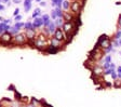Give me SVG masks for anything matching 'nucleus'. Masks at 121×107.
Wrapping results in <instances>:
<instances>
[{
  "label": "nucleus",
  "mask_w": 121,
  "mask_h": 107,
  "mask_svg": "<svg viewBox=\"0 0 121 107\" xmlns=\"http://www.w3.org/2000/svg\"><path fill=\"white\" fill-rule=\"evenodd\" d=\"M20 2H21V0H13V3H15V4H18Z\"/></svg>",
  "instance_id": "473e14b6"
},
{
  "label": "nucleus",
  "mask_w": 121,
  "mask_h": 107,
  "mask_svg": "<svg viewBox=\"0 0 121 107\" xmlns=\"http://www.w3.org/2000/svg\"><path fill=\"white\" fill-rule=\"evenodd\" d=\"M31 42V47L35 49H38L40 51H44V49L49 46V42H48V37H45L42 33L38 34L37 37H36L35 40L30 41Z\"/></svg>",
  "instance_id": "f257e3e1"
},
{
  "label": "nucleus",
  "mask_w": 121,
  "mask_h": 107,
  "mask_svg": "<svg viewBox=\"0 0 121 107\" xmlns=\"http://www.w3.org/2000/svg\"><path fill=\"white\" fill-rule=\"evenodd\" d=\"M33 0H24V10H25V12H29L30 9H31V7H33Z\"/></svg>",
  "instance_id": "ddd939ff"
},
{
  "label": "nucleus",
  "mask_w": 121,
  "mask_h": 107,
  "mask_svg": "<svg viewBox=\"0 0 121 107\" xmlns=\"http://www.w3.org/2000/svg\"><path fill=\"white\" fill-rule=\"evenodd\" d=\"M49 29V31H50V34H51V36H53V34L55 33V30H56V25H55V23H54V21H52V22H51L50 23V25L48 26V27H47Z\"/></svg>",
  "instance_id": "2eb2a0df"
},
{
  "label": "nucleus",
  "mask_w": 121,
  "mask_h": 107,
  "mask_svg": "<svg viewBox=\"0 0 121 107\" xmlns=\"http://www.w3.org/2000/svg\"><path fill=\"white\" fill-rule=\"evenodd\" d=\"M52 1V5L54 8H62L64 0H51Z\"/></svg>",
  "instance_id": "a211bd4d"
},
{
  "label": "nucleus",
  "mask_w": 121,
  "mask_h": 107,
  "mask_svg": "<svg viewBox=\"0 0 121 107\" xmlns=\"http://www.w3.org/2000/svg\"><path fill=\"white\" fill-rule=\"evenodd\" d=\"M41 18H42V21H43V27H48V26L50 25V23L52 22V20H51L49 14H43V15H41Z\"/></svg>",
  "instance_id": "f8f14e48"
},
{
  "label": "nucleus",
  "mask_w": 121,
  "mask_h": 107,
  "mask_svg": "<svg viewBox=\"0 0 121 107\" xmlns=\"http://www.w3.org/2000/svg\"><path fill=\"white\" fill-rule=\"evenodd\" d=\"M110 77H111V79H112L113 81H116V80L118 79V75H117V70H116V69H113V70L111 71Z\"/></svg>",
  "instance_id": "b1692460"
},
{
  "label": "nucleus",
  "mask_w": 121,
  "mask_h": 107,
  "mask_svg": "<svg viewBox=\"0 0 121 107\" xmlns=\"http://www.w3.org/2000/svg\"><path fill=\"white\" fill-rule=\"evenodd\" d=\"M116 70H117V75H118V79H120V80H121V65H120V66L117 67Z\"/></svg>",
  "instance_id": "bb28decb"
},
{
  "label": "nucleus",
  "mask_w": 121,
  "mask_h": 107,
  "mask_svg": "<svg viewBox=\"0 0 121 107\" xmlns=\"http://www.w3.org/2000/svg\"><path fill=\"white\" fill-rule=\"evenodd\" d=\"M54 23H55V25H56V27L57 28H62L63 27V25H64V23H65V21H64V18L57 17L55 21H54Z\"/></svg>",
  "instance_id": "dca6fc26"
},
{
  "label": "nucleus",
  "mask_w": 121,
  "mask_h": 107,
  "mask_svg": "<svg viewBox=\"0 0 121 107\" xmlns=\"http://www.w3.org/2000/svg\"><path fill=\"white\" fill-rule=\"evenodd\" d=\"M119 54H120V56H121V51H120V53H119Z\"/></svg>",
  "instance_id": "a19ab883"
},
{
  "label": "nucleus",
  "mask_w": 121,
  "mask_h": 107,
  "mask_svg": "<svg viewBox=\"0 0 121 107\" xmlns=\"http://www.w3.org/2000/svg\"><path fill=\"white\" fill-rule=\"evenodd\" d=\"M118 26L121 27V14L119 15V18H118Z\"/></svg>",
  "instance_id": "7c9ffc66"
},
{
  "label": "nucleus",
  "mask_w": 121,
  "mask_h": 107,
  "mask_svg": "<svg viewBox=\"0 0 121 107\" xmlns=\"http://www.w3.org/2000/svg\"><path fill=\"white\" fill-rule=\"evenodd\" d=\"M4 10V7H3L2 3H0V11H3Z\"/></svg>",
  "instance_id": "72a5a7b5"
},
{
  "label": "nucleus",
  "mask_w": 121,
  "mask_h": 107,
  "mask_svg": "<svg viewBox=\"0 0 121 107\" xmlns=\"http://www.w3.org/2000/svg\"><path fill=\"white\" fill-rule=\"evenodd\" d=\"M53 37L54 38H56V39H58V40H60V41H64V42H67V37H66V35H65V33L63 31V29L62 28H56V30H55V33L53 34Z\"/></svg>",
  "instance_id": "423d86ee"
},
{
  "label": "nucleus",
  "mask_w": 121,
  "mask_h": 107,
  "mask_svg": "<svg viewBox=\"0 0 121 107\" xmlns=\"http://www.w3.org/2000/svg\"><path fill=\"white\" fill-rule=\"evenodd\" d=\"M22 15H17V16H14V21H15V23H17V22H22Z\"/></svg>",
  "instance_id": "c85d7f7f"
},
{
  "label": "nucleus",
  "mask_w": 121,
  "mask_h": 107,
  "mask_svg": "<svg viewBox=\"0 0 121 107\" xmlns=\"http://www.w3.org/2000/svg\"><path fill=\"white\" fill-rule=\"evenodd\" d=\"M49 44H50V46L55 47V48H57V49H60V47H64L66 44V42L58 40V39L54 38V37L52 36V38H50V40H49Z\"/></svg>",
  "instance_id": "0eeeda50"
},
{
  "label": "nucleus",
  "mask_w": 121,
  "mask_h": 107,
  "mask_svg": "<svg viewBox=\"0 0 121 107\" xmlns=\"http://www.w3.org/2000/svg\"><path fill=\"white\" fill-rule=\"evenodd\" d=\"M58 51H60V49H57V48H55V47L49 44V46L44 49V51L43 52L47 53V54H56V53H58Z\"/></svg>",
  "instance_id": "1a4fd4ad"
},
{
  "label": "nucleus",
  "mask_w": 121,
  "mask_h": 107,
  "mask_svg": "<svg viewBox=\"0 0 121 107\" xmlns=\"http://www.w3.org/2000/svg\"><path fill=\"white\" fill-rule=\"evenodd\" d=\"M112 39H115V40H119V39H121V29H119V30L113 35Z\"/></svg>",
  "instance_id": "393cba45"
},
{
  "label": "nucleus",
  "mask_w": 121,
  "mask_h": 107,
  "mask_svg": "<svg viewBox=\"0 0 121 107\" xmlns=\"http://www.w3.org/2000/svg\"><path fill=\"white\" fill-rule=\"evenodd\" d=\"M36 2H41V1H42V0H35Z\"/></svg>",
  "instance_id": "58836bf2"
},
{
  "label": "nucleus",
  "mask_w": 121,
  "mask_h": 107,
  "mask_svg": "<svg viewBox=\"0 0 121 107\" xmlns=\"http://www.w3.org/2000/svg\"><path fill=\"white\" fill-rule=\"evenodd\" d=\"M33 25H34V28H35V29L43 27V21H42V18H41V16L40 17H37V18H34Z\"/></svg>",
  "instance_id": "9d476101"
},
{
  "label": "nucleus",
  "mask_w": 121,
  "mask_h": 107,
  "mask_svg": "<svg viewBox=\"0 0 121 107\" xmlns=\"http://www.w3.org/2000/svg\"><path fill=\"white\" fill-rule=\"evenodd\" d=\"M118 42H119V47H120V48H121V39H119V40H118Z\"/></svg>",
  "instance_id": "4c0bfd02"
},
{
  "label": "nucleus",
  "mask_w": 121,
  "mask_h": 107,
  "mask_svg": "<svg viewBox=\"0 0 121 107\" xmlns=\"http://www.w3.org/2000/svg\"><path fill=\"white\" fill-rule=\"evenodd\" d=\"M25 36H26V38H27L28 42H30V41H33L36 39V37H37V31H36V29L25 30Z\"/></svg>",
  "instance_id": "6e6552de"
},
{
  "label": "nucleus",
  "mask_w": 121,
  "mask_h": 107,
  "mask_svg": "<svg viewBox=\"0 0 121 107\" xmlns=\"http://www.w3.org/2000/svg\"><path fill=\"white\" fill-rule=\"evenodd\" d=\"M70 3L71 2H69V0H64L63 4H62V9H63V11L68 12V11L70 10Z\"/></svg>",
  "instance_id": "4468645a"
},
{
  "label": "nucleus",
  "mask_w": 121,
  "mask_h": 107,
  "mask_svg": "<svg viewBox=\"0 0 121 107\" xmlns=\"http://www.w3.org/2000/svg\"><path fill=\"white\" fill-rule=\"evenodd\" d=\"M92 73H93V75H95L96 77L102 76L104 73V69H103V67H102V65H97V66L93 67V68H92Z\"/></svg>",
  "instance_id": "9b49d317"
},
{
  "label": "nucleus",
  "mask_w": 121,
  "mask_h": 107,
  "mask_svg": "<svg viewBox=\"0 0 121 107\" xmlns=\"http://www.w3.org/2000/svg\"><path fill=\"white\" fill-rule=\"evenodd\" d=\"M0 3H2V0H0Z\"/></svg>",
  "instance_id": "ea45409f"
},
{
  "label": "nucleus",
  "mask_w": 121,
  "mask_h": 107,
  "mask_svg": "<svg viewBox=\"0 0 121 107\" xmlns=\"http://www.w3.org/2000/svg\"><path fill=\"white\" fill-rule=\"evenodd\" d=\"M10 2V0H2V3H8Z\"/></svg>",
  "instance_id": "f704fd0d"
},
{
  "label": "nucleus",
  "mask_w": 121,
  "mask_h": 107,
  "mask_svg": "<svg viewBox=\"0 0 121 107\" xmlns=\"http://www.w3.org/2000/svg\"><path fill=\"white\" fill-rule=\"evenodd\" d=\"M17 15H20V9L16 8L14 10V12H13V16H17Z\"/></svg>",
  "instance_id": "c756f323"
},
{
  "label": "nucleus",
  "mask_w": 121,
  "mask_h": 107,
  "mask_svg": "<svg viewBox=\"0 0 121 107\" xmlns=\"http://www.w3.org/2000/svg\"><path fill=\"white\" fill-rule=\"evenodd\" d=\"M0 44L2 46H9V44H13V36L11 35L9 31H5L0 36Z\"/></svg>",
  "instance_id": "39448f33"
},
{
  "label": "nucleus",
  "mask_w": 121,
  "mask_h": 107,
  "mask_svg": "<svg viewBox=\"0 0 121 107\" xmlns=\"http://www.w3.org/2000/svg\"><path fill=\"white\" fill-rule=\"evenodd\" d=\"M2 23L5 24V25H11V23H12V20H10V18H4Z\"/></svg>",
  "instance_id": "cd10ccee"
},
{
  "label": "nucleus",
  "mask_w": 121,
  "mask_h": 107,
  "mask_svg": "<svg viewBox=\"0 0 121 107\" xmlns=\"http://www.w3.org/2000/svg\"><path fill=\"white\" fill-rule=\"evenodd\" d=\"M73 1H75V0H73Z\"/></svg>",
  "instance_id": "79ce46f5"
},
{
  "label": "nucleus",
  "mask_w": 121,
  "mask_h": 107,
  "mask_svg": "<svg viewBox=\"0 0 121 107\" xmlns=\"http://www.w3.org/2000/svg\"><path fill=\"white\" fill-rule=\"evenodd\" d=\"M25 107H35V106H34L33 104H29V105H27V106H25Z\"/></svg>",
  "instance_id": "e433bc0d"
},
{
  "label": "nucleus",
  "mask_w": 121,
  "mask_h": 107,
  "mask_svg": "<svg viewBox=\"0 0 121 107\" xmlns=\"http://www.w3.org/2000/svg\"><path fill=\"white\" fill-rule=\"evenodd\" d=\"M102 62H103V64H105V63H111V62H112L111 55H110V54H105V55H104V57L102 59Z\"/></svg>",
  "instance_id": "aec40b11"
},
{
  "label": "nucleus",
  "mask_w": 121,
  "mask_h": 107,
  "mask_svg": "<svg viewBox=\"0 0 121 107\" xmlns=\"http://www.w3.org/2000/svg\"><path fill=\"white\" fill-rule=\"evenodd\" d=\"M3 20H4V18H3L2 16H0V23H2V22H3Z\"/></svg>",
  "instance_id": "c9c22d12"
},
{
  "label": "nucleus",
  "mask_w": 121,
  "mask_h": 107,
  "mask_svg": "<svg viewBox=\"0 0 121 107\" xmlns=\"http://www.w3.org/2000/svg\"><path fill=\"white\" fill-rule=\"evenodd\" d=\"M39 5H40V7H45L47 3H45V1H41V2H39Z\"/></svg>",
  "instance_id": "2f4dec72"
},
{
  "label": "nucleus",
  "mask_w": 121,
  "mask_h": 107,
  "mask_svg": "<svg viewBox=\"0 0 121 107\" xmlns=\"http://www.w3.org/2000/svg\"><path fill=\"white\" fill-rule=\"evenodd\" d=\"M24 29L25 30H30V29H35L34 28V25H33V22H30V21H27L24 25Z\"/></svg>",
  "instance_id": "4be33fe9"
},
{
  "label": "nucleus",
  "mask_w": 121,
  "mask_h": 107,
  "mask_svg": "<svg viewBox=\"0 0 121 107\" xmlns=\"http://www.w3.org/2000/svg\"><path fill=\"white\" fill-rule=\"evenodd\" d=\"M41 9L40 8H36L35 10H34V12H33V18H37V17H40L41 16Z\"/></svg>",
  "instance_id": "6ab92c4d"
},
{
  "label": "nucleus",
  "mask_w": 121,
  "mask_h": 107,
  "mask_svg": "<svg viewBox=\"0 0 121 107\" xmlns=\"http://www.w3.org/2000/svg\"><path fill=\"white\" fill-rule=\"evenodd\" d=\"M50 17H51V20H52V21H55L56 18H57V16H56V13H55V10H54V9H53L52 12H51Z\"/></svg>",
  "instance_id": "a878e982"
},
{
  "label": "nucleus",
  "mask_w": 121,
  "mask_h": 107,
  "mask_svg": "<svg viewBox=\"0 0 121 107\" xmlns=\"http://www.w3.org/2000/svg\"><path fill=\"white\" fill-rule=\"evenodd\" d=\"M62 29H63V31L65 33L67 38L70 37V39H71L76 34V26L73 21H67V22H65L63 27H62Z\"/></svg>",
  "instance_id": "f03ea898"
},
{
  "label": "nucleus",
  "mask_w": 121,
  "mask_h": 107,
  "mask_svg": "<svg viewBox=\"0 0 121 107\" xmlns=\"http://www.w3.org/2000/svg\"><path fill=\"white\" fill-rule=\"evenodd\" d=\"M24 25H25V23H23V22H17V23H15L13 26H14L16 29H18V30L21 31V29L24 28Z\"/></svg>",
  "instance_id": "5701e85b"
},
{
  "label": "nucleus",
  "mask_w": 121,
  "mask_h": 107,
  "mask_svg": "<svg viewBox=\"0 0 121 107\" xmlns=\"http://www.w3.org/2000/svg\"><path fill=\"white\" fill-rule=\"evenodd\" d=\"M83 0H75L70 3V11L73 15L78 16L82 11V5H83Z\"/></svg>",
  "instance_id": "20e7f679"
},
{
  "label": "nucleus",
  "mask_w": 121,
  "mask_h": 107,
  "mask_svg": "<svg viewBox=\"0 0 121 107\" xmlns=\"http://www.w3.org/2000/svg\"><path fill=\"white\" fill-rule=\"evenodd\" d=\"M28 43L25 33H18L17 35L13 36V44L14 46H25Z\"/></svg>",
  "instance_id": "7ed1b4c3"
},
{
  "label": "nucleus",
  "mask_w": 121,
  "mask_h": 107,
  "mask_svg": "<svg viewBox=\"0 0 121 107\" xmlns=\"http://www.w3.org/2000/svg\"><path fill=\"white\" fill-rule=\"evenodd\" d=\"M54 10H55V13H56V16L60 18H63L64 16V11L62 8H54Z\"/></svg>",
  "instance_id": "412c9836"
},
{
  "label": "nucleus",
  "mask_w": 121,
  "mask_h": 107,
  "mask_svg": "<svg viewBox=\"0 0 121 107\" xmlns=\"http://www.w3.org/2000/svg\"><path fill=\"white\" fill-rule=\"evenodd\" d=\"M64 21L67 22V21H73V13H69V12H64V16H63Z\"/></svg>",
  "instance_id": "f3484780"
}]
</instances>
